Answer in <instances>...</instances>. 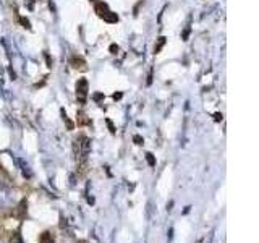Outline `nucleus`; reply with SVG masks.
Masks as SVG:
<instances>
[{
  "instance_id": "obj_6",
  "label": "nucleus",
  "mask_w": 259,
  "mask_h": 243,
  "mask_svg": "<svg viewBox=\"0 0 259 243\" xmlns=\"http://www.w3.org/2000/svg\"><path fill=\"white\" fill-rule=\"evenodd\" d=\"M146 159H148V162H149V166H156V159H154V156H153L151 152L146 154Z\"/></svg>"
},
{
  "instance_id": "obj_3",
  "label": "nucleus",
  "mask_w": 259,
  "mask_h": 243,
  "mask_svg": "<svg viewBox=\"0 0 259 243\" xmlns=\"http://www.w3.org/2000/svg\"><path fill=\"white\" fill-rule=\"evenodd\" d=\"M96 12H97V15H99L100 18H105V15L109 13V9H107V4H104V2L96 4Z\"/></svg>"
},
{
  "instance_id": "obj_12",
  "label": "nucleus",
  "mask_w": 259,
  "mask_h": 243,
  "mask_svg": "<svg viewBox=\"0 0 259 243\" xmlns=\"http://www.w3.org/2000/svg\"><path fill=\"white\" fill-rule=\"evenodd\" d=\"M113 99H115V101L121 99V93H115V94H113Z\"/></svg>"
},
{
  "instance_id": "obj_5",
  "label": "nucleus",
  "mask_w": 259,
  "mask_h": 243,
  "mask_svg": "<svg viewBox=\"0 0 259 243\" xmlns=\"http://www.w3.org/2000/svg\"><path fill=\"white\" fill-rule=\"evenodd\" d=\"M20 21H21V25H23V28H26V29H31V23H30V20H26V18L21 17V18H20Z\"/></svg>"
},
{
  "instance_id": "obj_10",
  "label": "nucleus",
  "mask_w": 259,
  "mask_h": 243,
  "mask_svg": "<svg viewBox=\"0 0 259 243\" xmlns=\"http://www.w3.org/2000/svg\"><path fill=\"white\" fill-rule=\"evenodd\" d=\"M100 99H104V94H94V101H100Z\"/></svg>"
},
{
  "instance_id": "obj_11",
  "label": "nucleus",
  "mask_w": 259,
  "mask_h": 243,
  "mask_svg": "<svg viewBox=\"0 0 259 243\" xmlns=\"http://www.w3.org/2000/svg\"><path fill=\"white\" fill-rule=\"evenodd\" d=\"M28 9H30V10H33V5H34V0H28Z\"/></svg>"
},
{
  "instance_id": "obj_7",
  "label": "nucleus",
  "mask_w": 259,
  "mask_h": 243,
  "mask_svg": "<svg viewBox=\"0 0 259 243\" xmlns=\"http://www.w3.org/2000/svg\"><path fill=\"white\" fill-rule=\"evenodd\" d=\"M118 46H117V44H112V46H110V52L112 54H118Z\"/></svg>"
},
{
  "instance_id": "obj_9",
  "label": "nucleus",
  "mask_w": 259,
  "mask_h": 243,
  "mask_svg": "<svg viewBox=\"0 0 259 243\" xmlns=\"http://www.w3.org/2000/svg\"><path fill=\"white\" fill-rule=\"evenodd\" d=\"M133 139H135V141H136V144H143V138H141V136H138V135H136V136H135Z\"/></svg>"
},
{
  "instance_id": "obj_2",
  "label": "nucleus",
  "mask_w": 259,
  "mask_h": 243,
  "mask_svg": "<svg viewBox=\"0 0 259 243\" xmlns=\"http://www.w3.org/2000/svg\"><path fill=\"white\" fill-rule=\"evenodd\" d=\"M76 98L80 101V104H84L86 98H88V81L84 78L76 81Z\"/></svg>"
},
{
  "instance_id": "obj_1",
  "label": "nucleus",
  "mask_w": 259,
  "mask_h": 243,
  "mask_svg": "<svg viewBox=\"0 0 259 243\" xmlns=\"http://www.w3.org/2000/svg\"><path fill=\"white\" fill-rule=\"evenodd\" d=\"M15 203V193L9 187H0V209H9Z\"/></svg>"
},
{
  "instance_id": "obj_8",
  "label": "nucleus",
  "mask_w": 259,
  "mask_h": 243,
  "mask_svg": "<svg viewBox=\"0 0 259 243\" xmlns=\"http://www.w3.org/2000/svg\"><path fill=\"white\" fill-rule=\"evenodd\" d=\"M12 243H23V241H21L20 235L17 233V235H13V238H12Z\"/></svg>"
},
{
  "instance_id": "obj_13",
  "label": "nucleus",
  "mask_w": 259,
  "mask_h": 243,
  "mask_svg": "<svg viewBox=\"0 0 259 243\" xmlns=\"http://www.w3.org/2000/svg\"><path fill=\"white\" fill-rule=\"evenodd\" d=\"M214 117H215V122H219V120H222V114H215Z\"/></svg>"
},
{
  "instance_id": "obj_4",
  "label": "nucleus",
  "mask_w": 259,
  "mask_h": 243,
  "mask_svg": "<svg viewBox=\"0 0 259 243\" xmlns=\"http://www.w3.org/2000/svg\"><path fill=\"white\" fill-rule=\"evenodd\" d=\"M164 46H165V38H164V36H161V38L157 39V44L154 46V54H159Z\"/></svg>"
}]
</instances>
